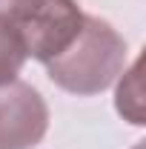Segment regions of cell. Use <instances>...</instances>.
<instances>
[{"label": "cell", "mask_w": 146, "mask_h": 149, "mask_svg": "<svg viewBox=\"0 0 146 149\" xmlns=\"http://www.w3.org/2000/svg\"><path fill=\"white\" fill-rule=\"evenodd\" d=\"M126 63V43L106 20L83 17L72 43L46 63V72L60 89L72 95H97L120 74Z\"/></svg>", "instance_id": "6da1fadb"}, {"label": "cell", "mask_w": 146, "mask_h": 149, "mask_svg": "<svg viewBox=\"0 0 146 149\" xmlns=\"http://www.w3.org/2000/svg\"><path fill=\"white\" fill-rule=\"evenodd\" d=\"M83 17L86 15L74 0H35L15 20V29L23 40L26 55L49 63L77 37Z\"/></svg>", "instance_id": "7a4b0ae2"}, {"label": "cell", "mask_w": 146, "mask_h": 149, "mask_svg": "<svg viewBox=\"0 0 146 149\" xmlns=\"http://www.w3.org/2000/svg\"><path fill=\"white\" fill-rule=\"evenodd\" d=\"M49 129V109L35 86L12 80L0 86V149H35Z\"/></svg>", "instance_id": "3957f363"}, {"label": "cell", "mask_w": 146, "mask_h": 149, "mask_svg": "<svg viewBox=\"0 0 146 149\" xmlns=\"http://www.w3.org/2000/svg\"><path fill=\"white\" fill-rule=\"evenodd\" d=\"M26 57L29 55H26V49H23V40H20L15 23H9V20L0 17V86L17 80Z\"/></svg>", "instance_id": "277c9868"}, {"label": "cell", "mask_w": 146, "mask_h": 149, "mask_svg": "<svg viewBox=\"0 0 146 149\" xmlns=\"http://www.w3.org/2000/svg\"><path fill=\"white\" fill-rule=\"evenodd\" d=\"M140 69L143 57L135 60V66L126 72L123 83L117 86V112L126 118L129 123H143V89H140Z\"/></svg>", "instance_id": "5b68a950"}, {"label": "cell", "mask_w": 146, "mask_h": 149, "mask_svg": "<svg viewBox=\"0 0 146 149\" xmlns=\"http://www.w3.org/2000/svg\"><path fill=\"white\" fill-rule=\"evenodd\" d=\"M32 3H35V0H0V17L9 20V23H15Z\"/></svg>", "instance_id": "8992f818"}]
</instances>
